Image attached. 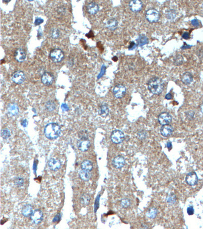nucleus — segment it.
Returning a JSON list of instances; mask_svg holds the SVG:
<instances>
[{
    "label": "nucleus",
    "instance_id": "1",
    "mask_svg": "<svg viewBox=\"0 0 203 229\" xmlns=\"http://www.w3.org/2000/svg\"><path fill=\"white\" fill-rule=\"evenodd\" d=\"M147 87L148 90L153 94L159 95L163 92L164 85L161 79L154 77L148 81Z\"/></svg>",
    "mask_w": 203,
    "mask_h": 229
},
{
    "label": "nucleus",
    "instance_id": "2",
    "mask_svg": "<svg viewBox=\"0 0 203 229\" xmlns=\"http://www.w3.org/2000/svg\"><path fill=\"white\" fill-rule=\"evenodd\" d=\"M45 137L48 139H54L60 136L61 130L58 124L50 123L45 126L44 130Z\"/></svg>",
    "mask_w": 203,
    "mask_h": 229
},
{
    "label": "nucleus",
    "instance_id": "3",
    "mask_svg": "<svg viewBox=\"0 0 203 229\" xmlns=\"http://www.w3.org/2000/svg\"><path fill=\"white\" fill-rule=\"evenodd\" d=\"M49 57L52 61L54 63H59L64 60L65 54L61 49L54 48L50 52Z\"/></svg>",
    "mask_w": 203,
    "mask_h": 229
},
{
    "label": "nucleus",
    "instance_id": "4",
    "mask_svg": "<svg viewBox=\"0 0 203 229\" xmlns=\"http://www.w3.org/2000/svg\"><path fill=\"white\" fill-rule=\"evenodd\" d=\"M145 18L149 23H156L160 18V13L156 9L151 8L146 12Z\"/></svg>",
    "mask_w": 203,
    "mask_h": 229
},
{
    "label": "nucleus",
    "instance_id": "5",
    "mask_svg": "<svg viewBox=\"0 0 203 229\" xmlns=\"http://www.w3.org/2000/svg\"><path fill=\"white\" fill-rule=\"evenodd\" d=\"M112 92L115 97L120 99L125 96L127 92V89L125 86L121 84H118L114 86Z\"/></svg>",
    "mask_w": 203,
    "mask_h": 229
},
{
    "label": "nucleus",
    "instance_id": "6",
    "mask_svg": "<svg viewBox=\"0 0 203 229\" xmlns=\"http://www.w3.org/2000/svg\"><path fill=\"white\" fill-rule=\"evenodd\" d=\"M111 139L112 142L115 144H120L124 141L125 135L121 130H114L112 133Z\"/></svg>",
    "mask_w": 203,
    "mask_h": 229
},
{
    "label": "nucleus",
    "instance_id": "7",
    "mask_svg": "<svg viewBox=\"0 0 203 229\" xmlns=\"http://www.w3.org/2000/svg\"><path fill=\"white\" fill-rule=\"evenodd\" d=\"M25 73L21 70H18L14 72L11 77L12 81L14 83L17 85H20L23 83L25 81Z\"/></svg>",
    "mask_w": 203,
    "mask_h": 229
},
{
    "label": "nucleus",
    "instance_id": "8",
    "mask_svg": "<svg viewBox=\"0 0 203 229\" xmlns=\"http://www.w3.org/2000/svg\"><path fill=\"white\" fill-rule=\"evenodd\" d=\"M185 181L187 184L192 187L197 184L199 181V178L196 173L194 172H191L187 174L185 178Z\"/></svg>",
    "mask_w": 203,
    "mask_h": 229
},
{
    "label": "nucleus",
    "instance_id": "9",
    "mask_svg": "<svg viewBox=\"0 0 203 229\" xmlns=\"http://www.w3.org/2000/svg\"><path fill=\"white\" fill-rule=\"evenodd\" d=\"M172 116L168 112H162L158 117V121L161 125L169 124L172 122Z\"/></svg>",
    "mask_w": 203,
    "mask_h": 229
},
{
    "label": "nucleus",
    "instance_id": "10",
    "mask_svg": "<svg viewBox=\"0 0 203 229\" xmlns=\"http://www.w3.org/2000/svg\"><path fill=\"white\" fill-rule=\"evenodd\" d=\"M78 148L82 152H85L88 150L90 146V142L86 137H82L78 141L77 143Z\"/></svg>",
    "mask_w": 203,
    "mask_h": 229
},
{
    "label": "nucleus",
    "instance_id": "11",
    "mask_svg": "<svg viewBox=\"0 0 203 229\" xmlns=\"http://www.w3.org/2000/svg\"><path fill=\"white\" fill-rule=\"evenodd\" d=\"M129 7L132 11L138 12L142 9L143 3L140 0H133L129 2Z\"/></svg>",
    "mask_w": 203,
    "mask_h": 229
},
{
    "label": "nucleus",
    "instance_id": "12",
    "mask_svg": "<svg viewBox=\"0 0 203 229\" xmlns=\"http://www.w3.org/2000/svg\"><path fill=\"white\" fill-rule=\"evenodd\" d=\"M54 76L50 72H46L41 76V81L43 85L45 86L51 85L54 83Z\"/></svg>",
    "mask_w": 203,
    "mask_h": 229
},
{
    "label": "nucleus",
    "instance_id": "13",
    "mask_svg": "<svg viewBox=\"0 0 203 229\" xmlns=\"http://www.w3.org/2000/svg\"><path fill=\"white\" fill-rule=\"evenodd\" d=\"M27 54L25 50L19 48L16 50L14 53V58L18 62H23L25 60Z\"/></svg>",
    "mask_w": 203,
    "mask_h": 229
},
{
    "label": "nucleus",
    "instance_id": "14",
    "mask_svg": "<svg viewBox=\"0 0 203 229\" xmlns=\"http://www.w3.org/2000/svg\"><path fill=\"white\" fill-rule=\"evenodd\" d=\"M125 158L123 156L118 155L114 158L112 160V164L116 168H121L125 166Z\"/></svg>",
    "mask_w": 203,
    "mask_h": 229
},
{
    "label": "nucleus",
    "instance_id": "15",
    "mask_svg": "<svg viewBox=\"0 0 203 229\" xmlns=\"http://www.w3.org/2000/svg\"><path fill=\"white\" fill-rule=\"evenodd\" d=\"M43 218V215L42 212L39 209L35 210L31 214V220L36 224H39L42 222Z\"/></svg>",
    "mask_w": 203,
    "mask_h": 229
},
{
    "label": "nucleus",
    "instance_id": "16",
    "mask_svg": "<svg viewBox=\"0 0 203 229\" xmlns=\"http://www.w3.org/2000/svg\"><path fill=\"white\" fill-rule=\"evenodd\" d=\"M174 128L170 124L163 125L161 128V135L164 137H168L172 135Z\"/></svg>",
    "mask_w": 203,
    "mask_h": 229
},
{
    "label": "nucleus",
    "instance_id": "17",
    "mask_svg": "<svg viewBox=\"0 0 203 229\" xmlns=\"http://www.w3.org/2000/svg\"><path fill=\"white\" fill-rule=\"evenodd\" d=\"M100 7L98 5L94 2L89 3L86 6V10L88 13L91 15H94L99 11Z\"/></svg>",
    "mask_w": 203,
    "mask_h": 229
},
{
    "label": "nucleus",
    "instance_id": "18",
    "mask_svg": "<svg viewBox=\"0 0 203 229\" xmlns=\"http://www.w3.org/2000/svg\"><path fill=\"white\" fill-rule=\"evenodd\" d=\"M181 80L182 82L186 85H188L193 81V76L191 73L186 72L181 74Z\"/></svg>",
    "mask_w": 203,
    "mask_h": 229
},
{
    "label": "nucleus",
    "instance_id": "19",
    "mask_svg": "<svg viewBox=\"0 0 203 229\" xmlns=\"http://www.w3.org/2000/svg\"><path fill=\"white\" fill-rule=\"evenodd\" d=\"M61 162L59 160L52 158L48 162L49 168L52 171H56L59 170L61 167Z\"/></svg>",
    "mask_w": 203,
    "mask_h": 229
},
{
    "label": "nucleus",
    "instance_id": "20",
    "mask_svg": "<svg viewBox=\"0 0 203 229\" xmlns=\"http://www.w3.org/2000/svg\"><path fill=\"white\" fill-rule=\"evenodd\" d=\"M118 21L115 18L110 19L107 21L106 23V27L108 29L111 31H114L118 27Z\"/></svg>",
    "mask_w": 203,
    "mask_h": 229
},
{
    "label": "nucleus",
    "instance_id": "21",
    "mask_svg": "<svg viewBox=\"0 0 203 229\" xmlns=\"http://www.w3.org/2000/svg\"><path fill=\"white\" fill-rule=\"evenodd\" d=\"M33 213V207L31 205H26L23 207L22 209V214L23 216L25 217H29L31 216Z\"/></svg>",
    "mask_w": 203,
    "mask_h": 229
},
{
    "label": "nucleus",
    "instance_id": "22",
    "mask_svg": "<svg viewBox=\"0 0 203 229\" xmlns=\"http://www.w3.org/2000/svg\"><path fill=\"white\" fill-rule=\"evenodd\" d=\"M79 174V176H80L81 179L85 181H88L90 179L91 176H92L90 171L83 170V169H82V170L80 171Z\"/></svg>",
    "mask_w": 203,
    "mask_h": 229
},
{
    "label": "nucleus",
    "instance_id": "23",
    "mask_svg": "<svg viewBox=\"0 0 203 229\" xmlns=\"http://www.w3.org/2000/svg\"><path fill=\"white\" fill-rule=\"evenodd\" d=\"M177 12L176 11V10H175L174 9L168 10L165 13L166 18H167V20L171 21V22H173V21L175 20V19L177 18Z\"/></svg>",
    "mask_w": 203,
    "mask_h": 229
},
{
    "label": "nucleus",
    "instance_id": "24",
    "mask_svg": "<svg viewBox=\"0 0 203 229\" xmlns=\"http://www.w3.org/2000/svg\"><path fill=\"white\" fill-rule=\"evenodd\" d=\"M148 42L149 40L147 37L144 35L141 34L139 35L137 39V45L141 47L143 46V45L147 44L148 43Z\"/></svg>",
    "mask_w": 203,
    "mask_h": 229
},
{
    "label": "nucleus",
    "instance_id": "25",
    "mask_svg": "<svg viewBox=\"0 0 203 229\" xmlns=\"http://www.w3.org/2000/svg\"><path fill=\"white\" fill-rule=\"evenodd\" d=\"M109 110L108 106L106 103H103L100 106L99 110V114L102 117H106L109 114Z\"/></svg>",
    "mask_w": 203,
    "mask_h": 229
},
{
    "label": "nucleus",
    "instance_id": "26",
    "mask_svg": "<svg viewBox=\"0 0 203 229\" xmlns=\"http://www.w3.org/2000/svg\"><path fill=\"white\" fill-rule=\"evenodd\" d=\"M158 214L157 209L155 208H150L148 210L146 215L147 216L148 218H149L150 219H154L156 218V216Z\"/></svg>",
    "mask_w": 203,
    "mask_h": 229
},
{
    "label": "nucleus",
    "instance_id": "27",
    "mask_svg": "<svg viewBox=\"0 0 203 229\" xmlns=\"http://www.w3.org/2000/svg\"><path fill=\"white\" fill-rule=\"evenodd\" d=\"M18 110V106L15 103H12L10 104L8 108V112L12 116H15L17 114Z\"/></svg>",
    "mask_w": 203,
    "mask_h": 229
},
{
    "label": "nucleus",
    "instance_id": "28",
    "mask_svg": "<svg viewBox=\"0 0 203 229\" xmlns=\"http://www.w3.org/2000/svg\"><path fill=\"white\" fill-rule=\"evenodd\" d=\"M81 168L83 170L91 171L93 168V164L90 161L86 160L81 164Z\"/></svg>",
    "mask_w": 203,
    "mask_h": 229
},
{
    "label": "nucleus",
    "instance_id": "29",
    "mask_svg": "<svg viewBox=\"0 0 203 229\" xmlns=\"http://www.w3.org/2000/svg\"><path fill=\"white\" fill-rule=\"evenodd\" d=\"M184 58L181 55H177L174 58V65L176 66H180L183 64L184 63Z\"/></svg>",
    "mask_w": 203,
    "mask_h": 229
},
{
    "label": "nucleus",
    "instance_id": "30",
    "mask_svg": "<svg viewBox=\"0 0 203 229\" xmlns=\"http://www.w3.org/2000/svg\"><path fill=\"white\" fill-rule=\"evenodd\" d=\"M90 199V198L89 195H88L87 194H84L82 195L81 197V203L83 205L86 206L89 204Z\"/></svg>",
    "mask_w": 203,
    "mask_h": 229
},
{
    "label": "nucleus",
    "instance_id": "31",
    "mask_svg": "<svg viewBox=\"0 0 203 229\" xmlns=\"http://www.w3.org/2000/svg\"><path fill=\"white\" fill-rule=\"evenodd\" d=\"M46 108H47V110L50 112H52V110H54L56 108V104L54 103V101H48L45 104Z\"/></svg>",
    "mask_w": 203,
    "mask_h": 229
},
{
    "label": "nucleus",
    "instance_id": "32",
    "mask_svg": "<svg viewBox=\"0 0 203 229\" xmlns=\"http://www.w3.org/2000/svg\"><path fill=\"white\" fill-rule=\"evenodd\" d=\"M60 33L59 30L58 29H53L50 32V36L53 39H57L60 36Z\"/></svg>",
    "mask_w": 203,
    "mask_h": 229
},
{
    "label": "nucleus",
    "instance_id": "33",
    "mask_svg": "<svg viewBox=\"0 0 203 229\" xmlns=\"http://www.w3.org/2000/svg\"><path fill=\"white\" fill-rule=\"evenodd\" d=\"M121 204L123 208H127L129 207L130 206V205L131 204V201L129 199L125 198L121 201Z\"/></svg>",
    "mask_w": 203,
    "mask_h": 229
},
{
    "label": "nucleus",
    "instance_id": "34",
    "mask_svg": "<svg viewBox=\"0 0 203 229\" xmlns=\"http://www.w3.org/2000/svg\"><path fill=\"white\" fill-rule=\"evenodd\" d=\"M167 202L170 204H174L176 201V196L174 194H171L170 195H169V197H167Z\"/></svg>",
    "mask_w": 203,
    "mask_h": 229
},
{
    "label": "nucleus",
    "instance_id": "35",
    "mask_svg": "<svg viewBox=\"0 0 203 229\" xmlns=\"http://www.w3.org/2000/svg\"><path fill=\"white\" fill-rule=\"evenodd\" d=\"M14 183H15V184L16 185H17V187H22V185H23L24 180L22 179V178H17L15 180Z\"/></svg>",
    "mask_w": 203,
    "mask_h": 229
},
{
    "label": "nucleus",
    "instance_id": "36",
    "mask_svg": "<svg viewBox=\"0 0 203 229\" xmlns=\"http://www.w3.org/2000/svg\"><path fill=\"white\" fill-rule=\"evenodd\" d=\"M1 135H2V137L4 139H6L8 138L10 136V131H9V130L8 129H5L2 131Z\"/></svg>",
    "mask_w": 203,
    "mask_h": 229
},
{
    "label": "nucleus",
    "instance_id": "37",
    "mask_svg": "<svg viewBox=\"0 0 203 229\" xmlns=\"http://www.w3.org/2000/svg\"><path fill=\"white\" fill-rule=\"evenodd\" d=\"M194 116V112L193 111H188L187 113H186V117L188 118V120H192Z\"/></svg>",
    "mask_w": 203,
    "mask_h": 229
},
{
    "label": "nucleus",
    "instance_id": "38",
    "mask_svg": "<svg viewBox=\"0 0 203 229\" xmlns=\"http://www.w3.org/2000/svg\"><path fill=\"white\" fill-rule=\"evenodd\" d=\"M194 209L192 206L188 207L187 209V213L189 216H192L194 214Z\"/></svg>",
    "mask_w": 203,
    "mask_h": 229
},
{
    "label": "nucleus",
    "instance_id": "39",
    "mask_svg": "<svg viewBox=\"0 0 203 229\" xmlns=\"http://www.w3.org/2000/svg\"><path fill=\"white\" fill-rule=\"evenodd\" d=\"M191 24L192 25L195 27H199L200 26V22L199 20H198L197 19H194L191 21Z\"/></svg>",
    "mask_w": 203,
    "mask_h": 229
},
{
    "label": "nucleus",
    "instance_id": "40",
    "mask_svg": "<svg viewBox=\"0 0 203 229\" xmlns=\"http://www.w3.org/2000/svg\"><path fill=\"white\" fill-rule=\"evenodd\" d=\"M138 136L139 137V138L140 139H145L146 136V134L144 131H141L140 133H138Z\"/></svg>",
    "mask_w": 203,
    "mask_h": 229
},
{
    "label": "nucleus",
    "instance_id": "41",
    "mask_svg": "<svg viewBox=\"0 0 203 229\" xmlns=\"http://www.w3.org/2000/svg\"><path fill=\"white\" fill-rule=\"evenodd\" d=\"M137 47V44L134 42V41H132L130 44H129V46L128 47L129 50H134Z\"/></svg>",
    "mask_w": 203,
    "mask_h": 229
},
{
    "label": "nucleus",
    "instance_id": "42",
    "mask_svg": "<svg viewBox=\"0 0 203 229\" xmlns=\"http://www.w3.org/2000/svg\"><path fill=\"white\" fill-rule=\"evenodd\" d=\"M100 195H99L96 197L95 205H94V208H95V212H96V210L98 209V206H99V199H100Z\"/></svg>",
    "mask_w": 203,
    "mask_h": 229
},
{
    "label": "nucleus",
    "instance_id": "43",
    "mask_svg": "<svg viewBox=\"0 0 203 229\" xmlns=\"http://www.w3.org/2000/svg\"><path fill=\"white\" fill-rule=\"evenodd\" d=\"M182 37L183 38V39H186V40H188V39H190V34L188 32H184L182 35Z\"/></svg>",
    "mask_w": 203,
    "mask_h": 229
},
{
    "label": "nucleus",
    "instance_id": "44",
    "mask_svg": "<svg viewBox=\"0 0 203 229\" xmlns=\"http://www.w3.org/2000/svg\"><path fill=\"white\" fill-rule=\"evenodd\" d=\"M43 20L42 18H36V20L35 22V25L36 26H38V25H40L43 22Z\"/></svg>",
    "mask_w": 203,
    "mask_h": 229
},
{
    "label": "nucleus",
    "instance_id": "45",
    "mask_svg": "<svg viewBox=\"0 0 203 229\" xmlns=\"http://www.w3.org/2000/svg\"><path fill=\"white\" fill-rule=\"evenodd\" d=\"M60 218H61V216H60V214H58V215H56V216L54 217V220H53V222H58V221H60Z\"/></svg>",
    "mask_w": 203,
    "mask_h": 229
},
{
    "label": "nucleus",
    "instance_id": "46",
    "mask_svg": "<svg viewBox=\"0 0 203 229\" xmlns=\"http://www.w3.org/2000/svg\"><path fill=\"white\" fill-rule=\"evenodd\" d=\"M192 45H188L186 43H184V45L181 47V49L182 50H186V49H188V48H191L192 47Z\"/></svg>",
    "mask_w": 203,
    "mask_h": 229
},
{
    "label": "nucleus",
    "instance_id": "47",
    "mask_svg": "<svg viewBox=\"0 0 203 229\" xmlns=\"http://www.w3.org/2000/svg\"><path fill=\"white\" fill-rule=\"evenodd\" d=\"M165 98L166 99H167V100H170V99H172V95L170 93H167L165 96Z\"/></svg>",
    "mask_w": 203,
    "mask_h": 229
},
{
    "label": "nucleus",
    "instance_id": "48",
    "mask_svg": "<svg viewBox=\"0 0 203 229\" xmlns=\"http://www.w3.org/2000/svg\"><path fill=\"white\" fill-rule=\"evenodd\" d=\"M198 56L200 58H203V50H200L199 52H198Z\"/></svg>",
    "mask_w": 203,
    "mask_h": 229
},
{
    "label": "nucleus",
    "instance_id": "49",
    "mask_svg": "<svg viewBox=\"0 0 203 229\" xmlns=\"http://www.w3.org/2000/svg\"><path fill=\"white\" fill-rule=\"evenodd\" d=\"M22 125L24 126V127H25V126H27V120H24L23 122H22V123H21Z\"/></svg>",
    "mask_w": 203,
    "mask_h": 229
},
{
    "label": "nucleus",
    "instance_id": "50",
    "mask_svg": "<svg viewBox=\"0 0 203 229\" xmlns=\"http://www.w3.org/2000/svg\"><path fill=\"white\" fill-rule=\"evenodd\" d=\"M167 148H172V144H171V143H167Z\"/></svg>",
    "mask_w": 203,
    "mask_h": 229
},
{
    "label": "nucleus",
    "instance_id": "51",
    "mask_svg": "<svg viewBox=\"0 0 203 229\" xmlns=\"http://www.w3.org/2000/svg\"><path fill=\"white\" fill-rule=\"evenodd\" d=\"M200 110H201V112H202L203 114V103L201 105V106H200Z\"/></svg>",
    "mask_w": 203,
    "mask_h": 229
},
{
    "label": "nucleus",
    "instance_id": "52",
    "mask_svg": "<svg viewBox=\"0 0 203 229\" xmlns=\"http://www.w3.org/2000/svg\"><path fill=\"white\" fill-rule=\"evenodd\" d=\"M202 7H203V4H202Z\"/></svg>",
    "mask_w": 203,
    "mask_h": 229
}]
</instances>
